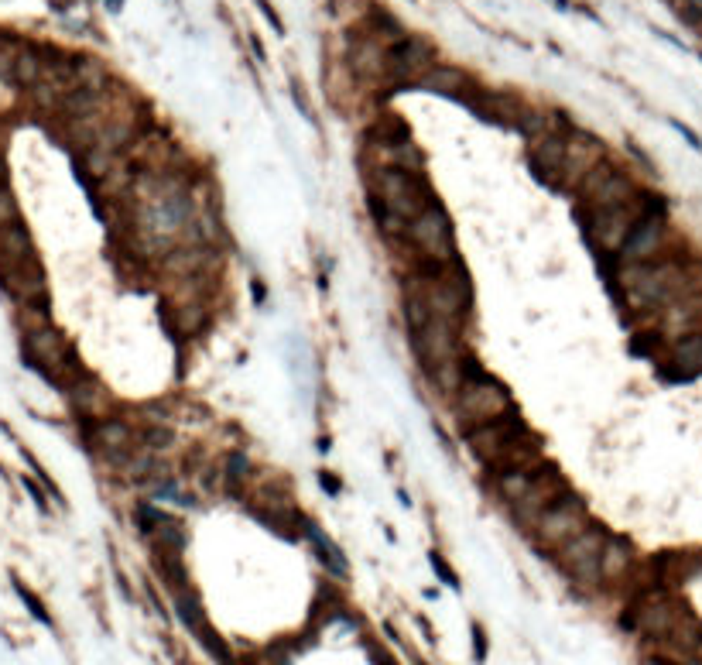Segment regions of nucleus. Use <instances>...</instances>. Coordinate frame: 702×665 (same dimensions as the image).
Wrapping results in <instances>:
<instances>
[{
  "instance_id": "1",
  "label": "nucleus",
  "mask_w": 702,
  "mask_h": 665,
  "mask_svg": "<svg viewBox=\"0 0 702 665\" xmlns=\"http://www.w3.org/2000/svg\"><path fill=\"white\" fill-rule=\"evenodd\" d=\"M463 384H459V419H466V429L494 422L511 412V398L504 384H497L490 374L476 367V360H459Z\"/></svg>"
},
{
  "instance_id": "2",
  "label": "nucleus",
  "mask_w": 702,
  "mask_h": 665,
  "mask_svg": "<svg viewBox=\"0 0 702 665\" xmlns=\"http://www.w3.org/2000/svg\"><path fill=\"white\" fill-rule=\"evenodd\" d=\"M374 196L404 220H415L421 210H428L435 203L421 172H404V168H394V165H381L374 172Z\"/></svg>"
},
{
  "instance_id": "3",
  "label": "nucleus",
  "mask_w": 702,
  "mask_h": 665,
  "mask_svg": "<svg viewBox=\"0 0 702 665\" xmlns=\"http://www.w3.org/2000/svg\"><path fill=\"white\" fill-rule=\"evenodd\" d=\"M418 285H421V295H425V302H428L435 319L463 329V319L469 312V278L463 267L459 265L435 267V274L432 278H418Z\"/></svg>"
},
{
  "instance_id": "4",
  "label": "nucleus",
  "mask_w": 702,
  "mask_h": 665,
  "mask_svg": "<svg viewBox=\"0 0 702 665\" xmlns=\"http://www.w3.org/2000/svg\"><path fill=\"white\" fill-rule=\"evenodd\" d=\"M408 240L428 258L432 267L456 265V234H452V220L445 216L439 203H432L428 210H421L415 220H408Z\"/></svg>"
},
{
  "instance_id": "5",
  "label": "nucleus",
  "mask_w": 702,
  "mask_h": 665,
  "mask_svg": "<svg viewBox=\"0 0 702 665\" xmlns=\"http://www.w3.org/2000/svg\"><path fill=\"white\" fill-rule=\"evenodd\" d=\"M586 505L575 498V494H559L551 505L538 514L535 521V532H538V542L542 545H566L573 535H579L586 528Z\"/></svg>"
},
{
  "instance_id": "6",
  "label": "nucleus",
  "mask_w": 702,
  "mask_h": 665,
  "mask_svg": "<svg viewBox=\"0 0 702 665\" xmlns=\"http://www.w3.org/2000/svg\"><path fill=\"white\" fill-rule=\"evenodd\" d=\"M603 545H606V532L596 528V525H586L579 535H573L566 545H562V566L566 573L579 580L582 586H593L603 580Z\"/></svg>"
},
{
  "instance_id": "7",
  "label": "nucleus",
  "mask_w": 702,
  "mask_h": 665,
  "mask_svg": "<svg viewBox=\"0 0 702 665\" xmlns=\"http://www.w3.org/2000/svg\"><path fill=\"white\" fill-rule=\"evenodd\" d=\"M521 432H524V426H521L518 412L511 408L507 415H500L494 422L466 429V443L483 463H497V460H507V456H511V450L518 446Z\"/></svg>"
},
{
  "instance_id": "8",
  "label": "nucleus",
  "mask_w": 702,
  "mask_h": 665,
  "mask_svg": "<svg viewBox=\"0 0 702 665\" xmlns=\"http://www.w3.org/2000/svg\"><path fill=\"white\" fill-rule=\"evenodd\" d=\"M435 65V49L425 38H397L388 49V76L397 86H418V80Z\"/></svg>"
},
{
  "instance_id": "9",
  "label": "nucleus",
  "mask_w": 702,
  "mask_h": 665,
  "mask_svg": "<svg viewBox=\"0 0 702 665\" xmlns=\"http://www.w3.org/2000/svg\"><path fill=\"white\" fill-rule=\"evenodd\" d=\"M582 192L599 206H627V203H634L637 199V189L630 182V175L624 172H617L613 165H606V161H599L593 165L586 175H582Z\"/></svg>"
},
{
  "instance_id": "10",
  "label": "nucleus",
  "mask_w": 702,
  "mask_h": 665,
  "mask_svg": "<svg viewBox=\"0 0 702 665\" xmlns=\"http://www.w3.org/2000/svg\"><path fill=\"white\" fill-rule=\"evenodd\" d=\"M637 216H641L637 199L627 203V206H599L596 216H593V237H596V243L603 251H620Z\"/></svg>"
},
{
  "instance_id": "11",
  "label": "nucleus",
  "mask_w": 702,
  "mask_h": 665,
  "mask_svg": "<svg viewBox=\"0 0 702 665\" xmlns=\"http://www.w3.org/2000/svg\"><path fill=\"white\" fill-rule=\"evenodd\" d=\"M566 134L545 131L531 137V148H528V158H531V168L538 172V179L555 182V186H562V175H566Z\"/></svg>"
},
{
  "instance_id": "12",
  "label": "nucleus",
  "mask_w": 702,
  "mask_h": 665,
  "mask_svg": "<svg viewBox=\"0 0 702 665\" xmlns=\"http://www.w3.org/2000/svg\"><path fill=\"white\" fill-rule=\"evenodd\" d=\"M603 155H606V148H603L599 137H593L589 131L573 127V131L566 134V175H562V186H566V182H582V175H586L593 165H599Z\"/></svg>"
},
{
  "instance_id": "13",
  "label": "nucleus",
  "mask_w": 702,
  "mask_h": 665,
  "mask_svg": "<svg viewBox=\"0 0 702 665\" xmlns=\"http://www.w3.org/2000/svg\"><path fill=\"white\" fill-rule=\"evenodd\" d=\"M661 230H665V220L661 213H654V210H641V216L634 220V227H630V234L624 240V261L630 265H644L651 254L658 251V243H661Z\"/></svg>"
},
{
  "instance_id": "14",
  "label": "nucleus",
  "mask_w": 702,
  "mask_h": 665,
  "mask_svg": "<svg viewBox=\"0 0 702 665\" xmlns=\"http://www.w3.org/2000/svg\"><path fill=\"white\" fill-rule=\"evenodd\" d=\"M418 86L425 89V93H439V96H456V100H466L469 96V89H473V82H469V76L463 72V69H452V65H432L421 80H418Z\"/></svg>"
},
{
  "instance_id": "15",
  "label": "nucleus",
  "mask_w": 702,
  "mask_h": 665,
  "mask_svg": "<svg viewBox=\"0 0 702 665\" xmlns=\"http://www.w3.org/2000/svg\"><path fill=\"white\" fill-rule=\"evenodd\" d=\"M630 562H634V549H630V542L620 538V535H606L603 559H599V566H603V580H617V576H624L627 569H630Z\"/></svg>"
},
{
  "instance_id": "16",
  "label": "nucleus",
  "mask_w": 702,
  "mask_h": 665,
  "mask_svg": "<svg viewBox=\"0 0 702 665\" xmlns=\"http://www.w3.org/2000/svg\"><path fill=\"white\" fill-rule=\"evenodd\" d=\"M531 480H535V474H531L528 467H504V470L497 474V494H500L507 505H518L521 498L528 494Z\"/></svg>"
},
{
  "instance_id": "17",
  "label": "nucleus",
  "mask_w": 702,
  "mask_h": 665,
  "mask_svg": "<svg viewBox=\"0 0 702 665\" xmlns=\"http://www.w3.org/2000/svg\"><path fill=\"white\" fill-rule=\"evenodd\" d=\"M370 213H374V220H377V227H381L384 237H408V220L397 216L394 210H388L377 196L370 199Z\"/></svg>"
},
{
  "instance_id": "18",
  "label": "nucleus",
  "mask_w": 702,
  "mask_h": 665,
  "mask_svg": "<svg viewBox=\"0 0 702 665\" xmlns=\"http://www.w3.org/2000/svg\"><path fill=\"white\" fill-rule=\"evenodd\" d=\"M305 535H309V538L315 542V549H319V559H322V562H326V566H329V569H333L336 576H346V559H343V552H339L336 545H333V542H329L326 535L319 532L315 525H305Z\"/></svg>"
},
{
  "instance_id": "19",
  "label": "nucleus",
  "mask_w": 702,
  "mask_h": 665,
  "mask_svg": "<svg viewBox=\"0 0 702 665\" xmlns=\"http://www.w3.org/2000/svg\"><path fill=\"white\" fill-rule=\"evenodd\" d=\"M675 364L689 367L692 374L702 371V333H689L675 343Z\"/></svg>"
},
{
  "instance_id": "20",
  "label": "nucleus",
  "mask_w": 702,
  "mask_h": 665,
  "mask_svg": "<svg viewBox=\"0 0 702 665\" xmlns=\"http://www.w3.org/2000/svg\"><path fill=\"white\" fill-rule=\"evenodd\" d=\"M672 4H675V14L682 25L702 27V0H672Z\"/></svg>"
},
{
  "instance_id": "21",
  "label": "nucleus",
  "mask_w": 702,
  "mask_h": 665,
  "mask_svg": "<svg viewBox=\"0 0 702 665\" xmlns=\"http://www.w3.org/2000/svg\"><path fill=\"white\" fill-rule=\"evenodd\" d=\"M247 470H250V460L243 452H230V460H226V480L236 487V483H243V480L250 477Z\"/></svg>"
},
{
  "instance_id": "22",
  "label": "nucleus",
  "mask_w": 702,
  "mask_h": 665,
  "mask_svg": "<svg viewBox=\"0 0 702 665\" xmlns=\"http://www.w3.org/2000/svg\"><path fill=\"white\" fill-rule=\"evenodd\" d=\"M432 569H435V573L442 576V583H445V586H452V590L459 586V576L452 573V566H449V562H445V559L439 556V552H432Z\"/></svg>"
},
{
  "instance_id": "23",
  "label": "nucleus",
  "mask_w": 702,
  "mask_h": 665,
  "mask_svg": "<svg viewBox=\"0 0 702 665\" xmlns=\"http://www.w3.org/2000/svg\"><path fill=\"white\" fill-rule=\"evenodd\" d=\"M473 655H476V662L487 659V635H483L480 624H473Z\"/></svg>"
},
{
  "instance_id": "24",
  "label": "nucleus",
  "mask_w": 702,
  "mask_h": 665,
  "mask_svg": "<svg viewBox=\"0 0 702 665\" xmlns=\"http://www.w3.org/2000/svg\"><path fill=\"white\" fill-rule=\"evenodd\" d=\"M672 127H675V131L682 134V137H685V141H689L696 151H702V141H699V134H696V131H689V127H685V124H678V120H672Z\"/></svg>"
},
{
  "instance_id": "25",
  "label": "nucleus",
  "mask_w": 702,
  "mask_h": 665,
  "mask_svg": "<svg viewBox=\"0 0 702 665\" xmlns=\"http://www.w3.org/2000/svg\"><path fill=\"white\" fill-rule=\"evenodd\" d=\"M18 590H21V597H25V600H27V607H31V614H34V617H38V621H49V614H45V607H42V604H38V600H34V597H31V593H27L25 586H18Z\"/></svg>"
},
{
  "instance_id": "26",
  "label": "nucleus",
  "mask_w": 702,
  "mask_h": 665,
  "mask_svg": "<svg viewBox=\"0 0 702 665\" xmlns=\"http://www.w3.org/2000/svg\"><path fill=\"white\" fill-rule=\"evenodd\" d=\"M699 665H702V662H699Z\"/></svg>"
}]
</instances>
